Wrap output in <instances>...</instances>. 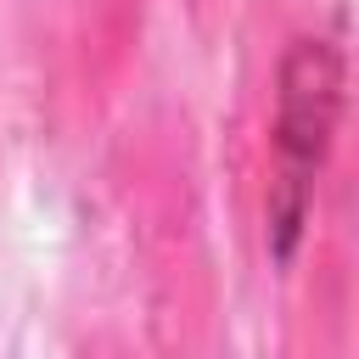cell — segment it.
<instances>
[{"instance_id": "obj_1", "label": "cell", "mask_w": 359, "mask_h": 359, "mask_svg": "<svg viewBox=\"0 0 359 359\" xmlns=\"http://www.w3.org/2000/svg\"><path fill=\"white\" fill-rule=\"evenodd\" d=\"M342 112V56L331 39L303 34L286 45L275 73V118H269V191H264V236L269 258L286 264L309 236L314 185L337 140Z\"/></svg>"}]
</instances>
